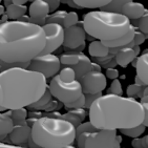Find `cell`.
I'll list each match as a JSON object with an SVG mask.
<instances>
[{"label": "cell", "mask_w": 148, "mask_h": 148, "mask_svg": "<svg viewBox=\"0 0 148 148\" xmlns=\"http://www.w3.org/2000/svg\"><path fill=\"white\" fill-rule=\"evenodd\" d=\"M45 33L31 22L8 21L0 25V61L29 62L45 47Z\"/></svg>", "instance_id": "cell-1"}, {"label": "cell", "mask_w": 148, "mask_h": 148, "mask_svg": "<svg viewBox=\"0 0 148 148\" xmlns=\"http://www.w3.org/2000/svg\"><path fill=\"white\" fill-rule=\"evenodd\" d=\"M88 110L89 122L98 130H121L143 123V105L134 98L104 95Z\"/></svg>", "instance_id": "cell-2"}, {"label": "cell", "mask_w": 148, "mask_h": 148, "mask_svg": "<svg viewBox=\"0 0 148 148\" xmlns=\"http://www.w3.org/2000/svg\"><path fill=\"white\" fill-rule=\"evenodd\" d=\"M47 88L44 76L26 69L0 71V106L9 110L25 108L42 97Z\"/></svg>", "instance_id": "cell-3"}, {"label": "cell", "mask_w": 148, "mask_h": 148, "mask_svg": "<svg viewBox=\"0 0 148 148\" xmlns=\"http://www.w3.org/2000/svg\"><path fill=\"white\" fill-rule=\"evenodd\" d=\"M29 148H62L71 145L76 139V128L67 121L41 117L31 127Z\"/></svg>", "instance_id": "cell-4"}, {"label": "cell", "mask_w": 148, "mask_h": 148, "mask_svg": "<svg viewBox=\"0 0 148 148\" xmlns=\"http://www.w3.org/2000/svg\"><path fill=\"white\" fill-rule=\"evenodd\" d=\"M130 21L122 14L96 11L84 15L83 29L99 41H110L122 37L129 31Z\"/></svg>", "instance_id": "cell-5"}, {"label": "cell", "mask_w": 148, "mask_h": 148, "mask_svg": "<svg viewBox=\"0 0 148 148\" xmlns=\"http://www.w3.org/2000/svg\"><path fill=\"white\" fill-rule=\"evenodd\" d=\"M47 88H49L51 96L63 104L74 102L83 95L82 87H81V84L78 80H75V81L69 83H65L60 80L58 75L53 77Z\"/></svg>", "instance_id": "cell-6"}, {"label": "cell", "mask_w": 148, "mask_h": 148, "mask_svg": "<svg viewBox=\"0 0 148 148\" xmlns=\"http://www.w3.org/2000/svg\"><path fill=\"white\" fill-rule=\"evenodd\" d=\"M60 67H61V63L59 61V58L56 55L46 54L39 55L31 60L26 69L39 73L43 75L45 79H49L55 77L59 73Z\"/></svg>", "instance_id": "cell-7"}, {"label": "cell", "mask_w": 148, "mask_h": 148, "mask_svg": "<svg viewBox=\"0 0 148 148\" xmlns=\"http://www.w3.org/2000/svg\"><path fill=\"white\" fill-rule=\"evenodd\" d=\"M122 137L117 130H98L88 134L85 140V148H121Z\"/></svg>", "instance_id": "cell-8"}, {"label": "cell", "mask_w": 148, "mask_h": 148, "mask_svg": "<svg viewBox=\"0 0 148 148\" xmlns=\"http://www.w3.org/2000/svg\"><path fill=\"white\" fill-rule=\"evenodd\" d=\"M43 31L45 33L46 43L45 47L39 55L51 54L53 51H57L63 44L64 40V29L59 24L55 23H46L42 26ZM38 55V56H39Z\"/></svg>", "instance_id": "cell-9"}, {"label": "cell", "mask_w": 148, "mask_h": 148, "mask_svg": "<svg viewBox=\"0 0 148 148\" xmlns=\"http://www.w3.org/2000/svg\"><path fill=\"white\" fill-rule=\"evenodd\" d=\"M79 82L82 87L83 95L102 92L107 85V79L101 71H89L80 79Z\"/></svg>", "instance_id": "cell-10"}, {"label": "cell", "mask_w": 148, "mask_h": 148, "mask_svg": "<svg viewBox=\"0 0 148 148\" xmlns=\"http://www.w3.org/2000/svg\"><path fill=\"white\" fill-rule=\"evenodd\" d=\"M86 33L83 29L82 23L77 25L71 26L69 29H64V40L62 45L66 49H79L80 46L85 45Z\"/></svg>", "instance_id": "cell-11"}, {"label": "cell", "mask_w": 148, "mask_h": 148, "mask_svg": "<svg viewBox=\"0 0 148 148\" xmlns=\"http://www.w3.org/2000/svg\"><path fill=\"white\" fill-rule=\"evenodd\" d=\"M29 22L42 27L49 14V4L44 0H35L29 8Z\"/></svg>", "instance_id": "cell-12"}, {"label": "cell", "mask_w": 148, "mask_h": 148, "mask_svg": "<svg viewBox=\"0 0 148 148\" xmlns=\"http://www.w3.org/2000/svg\"><path fill=\"white\" fill-rule=\"evenodd\" d=\"M31 126L27 124H21V125H14L12 131L8 136L12 145L21 146L29 142L31 139Z\"/></svg>", "instance_id": "cell-13"}, {"label": "cell", "mask_w": 148, "mask_h": 148, "mask_svg": "<svg viewBox=\"0 0 148 148\" xmlns=\"http://www.w3.org/2000/svg\"><path fill=\"white\" fill-rule=\"evenodd\" d=\"M146 10L144 9V6L141 3L134 2V1H127V2L123 5L121 14L123 16H125L127 19L130 20H138L141 17H143L146 13Z\"/></svg>", "instance_id": "cell-14"}, {"label": "cell", "mask_w": 148, "mask_h": 148, "mask_svg": "<svg viewBox=\"0 0 148 148\" xmlns=\"http://www.w3.org/2000/svg\"><path fill=\"white\" fill-rule=\"evenodd\" d=\"M136 29L134 25H130L129 31L126 33L124 36L118 38V39L110 40V41H101L103 43V45H105L107 49H124L125 46H127L131 41H134V36L136 33Z\"/></svg>", "instance_id": "cell-15"}, {"label": "cell", "mask_w": 148, "mask_h": 148, "mask_svg": "<svg viewBox=\"0 0 148 148\" xmlns=\"http://www.w3.org/2000/svg\"><path fill=\"white\" fill-rule=\"evenodd\" d=\"M136 69H137V77L142 81L146 86L148 84V54L147 49L144 51V54L140 56L137 59V64H136Z\"/></svg>", "instance_id": "cell-16"}, {"label": "cell", "mask_w": 148, "mask_h": 148, "mask_svg": "<svg viewBox=\"0 0 148 148\" xmlns=\"http://www.w3.org/2000/svg\"><path fill=\"white\" fill-rule=\"evenodd\" d=\"M71 69H74L75 74H76V79H81L84 75L90 71L91 61L86 55L80 53L79 61L77 62V64L71 66Z\"/></svg>", "instance_id": "cell-17"}, {"label": "cell", "mask_w": 148, "mask_h": 148, "mask_svg": "<svg viewBox=\"0 0 148 148\" xmlns=\"http://www.w3.org/2000/svg\"><path fill=\"white\" fill-rule=\"evenodd\" d=\"M134 59H137V56L134 55V51L132 49H121L114 56L116 63L121 67L128 66L129 63L132 62Z\"/></svg>", "instance_id": "cell-18"}, {"label": "cell", "mask_w": 148, "mask_h": 148, "mask_svg": "<svg viewBox=\"0 0 148 148\" xmlns=\"http://www.w3.org/2000/svg\"><path fill=\"white\" fill-rule=\"evenodd\" d=\"M13 127L14 123L11 117L6 112H0V143H2L3 140L8 138Z\"/></svg>", "instance_id": "cell-19"}, {"label": "cell", "mask_w": 148, "mask_h": 148, "mask_svg": "<svg viewBox=\"0 0 148 148\" xmlns=\"http://www.w3.org/2000/svg\"><path fill=\"white\" fill-rule=\"evenodd\" d=\"M88 53L91 57L94 58H103L109 55V49H107L105 45L99 40H95L89 44Z\"/></svg>", "instance_id": "cell-20"}, {"label": "cell", "mask_w": 148, "mask_h": 148, "mask_svg": "<svg viewBox=\"0 0 148 148\" xmlns=\"http://www.w3.org/2000/svg\"><path fill=\"white\" fill-rule=\"evenodd\" d=\"M26 11H27V8L25 5H16L14 3H12L11 5L5 9V15L9 19L17 21L20 17L25 15Z\"/></svg>", "instance_id": "cell-21"}, {"label": "cell", "mask_w": 148, "mask_h": 148, "mask_svg": "<svg viewBox=\"0 0 148 148\" xmlns=\"http://www.w3.org/2000/svg\"><path fill=\"white\" fill-rule=\"evenodd\" d=\"M6 114L11 117L14 125H21L25 124L26 118H27V110L25 108H18L13 109V110L6 111Z\"/></svg>", "instance_id": "cell-22"}, {"label": "cell", "mask_w": 148, "mask_h": 148, "mask_svg": "<svg viewBox=\"0 0 148 148\" xmlns=\"http://www.w3.org/2000/svg\"><path fill=\"white\" fill-rule=\"evenodd\" d=\"M78 8H87V9H97L105 6L109 2V0H75Z\"/></svg>", "instance_id": "cell-23"}, {"label": "cell", "mask_w": 148, "mask_h": 148, "mask_svg": "<svg viewBox=\"0 0 148 148\" xmlns=\"http://www.w3.org/2000/svg\"><path fill=\"white\" fill-rule=\"evenodd\" d=\"M51 98H53V96H51V92H49V88H46V90L44 91V94L42 95V97L40 98L38 101L33 103L32 105L27 106V108L34 109V110L35 109H44L46 107V105L51 101Z\"/></svg>", "instance_id": "cell-24"}, {"label": "cell", "mask_w": 148, "mask_h": 148, "mask_svg": "<svg viewBox=\"0 0 148 148\" xmlns=\"http://www.w3.org/2000/svg\"><path fill=\"white\" fill-rule=\"evenodd\" d=\"M126 2H127V0H112V1H109L105 6H103L101 11L114 13V14H121L123 5Z\"/></svg>", "instance_id": "cell-25"}, {"label": "cell", "mask_w": 148, "mask_h": 148, "mask_svg": "<svg viewBox=\"0 0 148 148\" xmlns=\"http://www.w3.org/2000/svg\"><path fill=\"white\" fill-rule=\"evenodd\" d=\"M80 53H65V54L61 55V57L59 58V61L61 64H63L64 66H71L77 64V62L79 61Z\"/></svg>", "instance_id": "cell-26"}, {"label": "cell", "mask_w": 148, "mask_h": 148, "mask_svg": "<svg viewBox=\"0 0 148 148\" xmlns=\"http://www.w3.org/2000/svg\"><path fill=\"white\" fill-rule=\"evenodd\" d=\"M67 12L66 11H58L54 12L53 14L49 15L47 18H46L45 24L46 23H55V24H59V25H63V21H64V18H65Z\"/></svg>", "instance_id": "cell-27"}, {"label": "cell", "mask_w": 148, "mask_h": 148, "mask_svg": "<svg viewBox=\"0 0 148 148\" xmlns=\"http://www.w3.org/2000/svg\"><path fill=\"white\" fill-rule=\"evenodd\" d=\"M58 77L60 78L61 81L65 83H69V82H73L76 80V74H75V71L73 69L69 67V66H65V67H63L60 73L58 74Z\"/></svg>", "instance_id": "cell-28"}, {"label": "cell", "mask_w": 148, "mask_h": 148, "mask_svg": "<svg viewBox=\"0 0 148 148\" xmlns=\"http://www.w3.org/2000/svg\"><path fill=\"white\" fill-rule=\"evenodd\" d=\"M146 127L143 124L139 126H136V127H131V128H126V129H121V134H125L127 137H130V138H134V139H137L139 138L141 134L145 131Z\"/></svg>", "instance_id": "cell-29"}, {"label": "cell", "mask_w": 148, "mask_h": 148, "mask_svg": "<svg viewBox=\"0 0 148 148\" xmlns=\"http://www.w3.org/2000/svg\"><path fill=\"white\" fill-rule=\"evenodd\" d=\"M78 23H79V17H78L77 13H76V12H69V13L66 14L65 18H64L62 27L64 29H69L71 26L77 25Z\"/></svg>", "instance_id": "cell-30"}, {"label": "cell", "mask_w": 148, "mask_h": 148, "mask_svg": "<svg viewBox=\"0 0 148 148\" xmlns=\"http://www.w3.org/2000/svg\"><path fill=\"white\" fill-rule=\"evenodd\" d=\"M98 129L95 127L90 122H85V123H81L78 127H76V137L80 136L81 134H92V132H97Z\"/></svg>", "instance_id": "cell-31"}, {"label": "cell", "mask_w": 148, "mask_h": 148, "mask_svg": "<svg viewBox=\"0 0 148 148\" xmlns=\"http://www.w3.org/2000/svg\"><path fill=\"white\" fill-rule=\"evenodd\" d=\"M108 94L107 95H114V96H122L123 95V89H122V84L120 82L119 79H114L112 80L110 86H109L108 90H107Z\"/></svg>", "instance_id": "cell-32"}, {"label": "cell", "mask_w": 148, "mask_h": 148, "mask_svg": "<svg viewBox=\"0 0 148 148\" xmlns=\"http://www.w3.org/2000/svg\"><path fill=\"white\" fill-rule=\"evenodd\" d=\"M85 106V97L84 95H82L79 99H77L74 102L67 103V104H64V107H65L67 110L69 109H77V108H83Z\"/></svg>", "instance_id": "cell-33"}, {"label": "cell", "mask_w": 148, "mask_h": 148, "mask_svg": "<svg viewBox=\"0 0 148 148\" xmlns=\"http://www.w3.org/2000/svg\"><path fill=\"white\" fill-rule=\"evenodd\" d=\"M138 29H140V32H141L142 34L147 36V33H148V15L147 14H145L143 17L138 19Z\"/></svg>", "instance_id": "cell-34"}, {"label": "cell", "mask_w": 148, "mask_h": 148, "mask_svg": "<svg viewBox=\"0 0 148 148\" xmlns=\"http://www.w3.org/2000/svg\"><path fill=\"white\" fill-rule=\"evenodd\" d=\"M101 96H103L102 92H99V94H87V95H84V97H85V106L86 108H88L91 106V104L98 99L100 98Z\"/></svg>", "instance_id": "cell-35"}, {"label": "cell", "mask_w": 148, "mask_h": 148, "mask_svg": "<svg viewBox=\"0 0 148 148\" xmlns=\"http://www.w3.org/2000/svg\"><path fill=\"white\" fill-rule=\"evenodd\" d=\"M142 89L143 88L141 86H138L136 84H131V85H128L126 92H127V96H129L128 98H132V97H136L137 95H139Z\"/></svg>", "instance_id": "cell-36"}, {"label": "cell", "mask_w": 148, "mask_h": 148, "mask_svg": "<svg viewBox=\"0 0 148 148\" xmlns=\"http://www.w3.org/2000/svg\"><path fill=\"white\" fill-rule=\"evenodd\" d=\"M146 39H147V36H146V35L142 34L141 32H137V29H136V33H134V45L140 46L142 43L145 42Z\"/></svg>", "instance_id": "cell-37"}, {"label": "cell", "mask_w": 148, "mask_h": 148, "mask_svg": "<svg viewBox=\"0 0 148 148\" xmlns=\"http://www.w3.org/2000/svg\"><path fill=\"white\" fill-rule=\"evenodd\" d=\"M69 111H71V112H73V114H75V116H77L78 119L81 121V123L85 120V117H86V110L83 108H77V109H69Z\"/></svg>", "instance_id": "cell-38"}, {"label": "cell", "mask_w": 148, "mask_h": 148, "mask_svg": "<svg viewBox=\"0 0 148 148\" xmlns=\"http://www.w3.org/2000/svg\"><path fill=\"white\" fill-rule=\"evenodd\" d=\"M105 76V78H107V79H118V77H119V71H118V69H116L114 67V69H106V74L104 75Z\"/></svg>", "instance_id": "cell-39"}, {"label": "cell", "mask_w": 148, "mask_h": 148, "mask_svg": "<svg viewBox=\"0 0 148 148\" xmlns=\"http://www.w3.org/2000/svg\"><path fill=\"white\" fill-rule=\"evenodd\" d=\"M46 3L49 4V12H55L56 10L59 8L60 3H61V1H59V0H47L46 1Z\"/></svg>", "instance_id": "cell-40"}, {"label": "cell", "mask_w": 148, "mask_h": 148, "mask_svg": "<svg viewBox=\"0 0 148 148\" xmlns=\"http://www.w3.org/2000/svg\"><path fill=\"white\" fill-rule=\"evenodd\" d=\"M143 110H144V114H143V125L147 127L148 125V105L147 103H143Z\"/></svg>", "instance_id": "cell-41"}, {"label": "cell", "mask_w": 148, "mask_h": 148, "mask_svg": "<svg viewBox=\"0 0 148 148\" xmlns=\"http://www.w3.org/2000/svg\"><path fill=\"white\" fill-rule=\"evenodd\" d=\"M58 102H56V101H51V102L46 105V107L44 109H45L46 111H51V110H54L56 107H58Z\"/></svg>", "instance_id": "cell-42"}, {"label": "cell", "mask_w": 148, "mask_h": 148, "mask_svg": "<svg viewBox=\"0 0 148 148\" xmlns=\"http://www.w3.org/2000/svg\"><path fill=\"white\" fill-rule=\"evenodd\" d=\"M132 147L134 148H143L142 147V143H141V139L137 138V139H134L132 140Z\"/></svg>", "instance_id": "cell-43"}, {"label": "cell", "mask_w": 148, "mask_h": 148, "mask_svg": "<svg viewBox=\"0 0 148 148\" xmlns=\"http://www.w3.org/2000/svg\"><path fill=\"white\" fill-rule=\"evenodd\" d=\"M0 148H27V147H23V146H16V145H12V144H4V143H0Z\"/></svg>", "instance_id": "cell-44"}, {"label": "cell", "mask_w": 148, "mask_h": 148, "mask_svg": "<svg viewBox=\"0 0 148 148\" xmlns=\"http://www.w3.org/2000/svg\"><path fill=\"white\" fill-rule=\"evenodd\" d=\"M90 71H97V73H100L101 71V66L98 64V63L91 62V69Z\"/></svg>", "instance_id": "cell-45"}, {"label": "cell", "mask_w": 148, "mask_h": 148, "mask_svg": "<svg viewBox=\"0 0 148 148\" xmlns=\"http://www.w3.org/2000/svg\"><path fill=\"white\" fill-rule=\"evenodd\" d=\"M147 141H148V137H147V136H145V137H143L142 139H141V143H142V147L143 148H148Z\"/></svg>", "instance_id": "cell-46"}, {"label": "cell", "mask_w": 148, "mask_h": 148, "mask_svg": "<svg viewBox=\"0 0 148 148\" xmlns=\"http://www.w3.org/2000/svg\"><path fill=\"white\" fill-rule=\"evenodd\" d=\"M12 2L16 5H24V3H26V0H13Z\"/></svg>", "instance_id": "cell-47"}, {"label": "cell", "mask_w": 148, "mask_h": 148, "mask_svg": "<svg viewBox=\"0 0 148 148\" xmlns=\"http://www.w3.org/2000/svg\"><path fill=\"white\" fill-rule=\"evenodd\" d=\"M134 84L138 85V86H146L145 84H144V83H143L142 81L137 77V76H136V78H134Z\"/></svg>", "instance_id": "cell-48"}, {"label": "cell", "mask_w": 148, "mask_h": 148, "mask_svg": "<svg viewBox=\"0 0 148 148\" xmlns=\"http://www.w3.org/2000/svg\"><path fill=\"white\" fill-rule=\"evenodd\" d=\"M8 20H9V18H8V16H6V15H3L2 18L0 19V25H1V24H3V23L8 22Z\"/></svg>", "instance_id": "cell-49"}, {"label": "cell", "mask_w": 148, "mask_h": 148, "mask_svg": "<svg viewBox=\"0 0 148 148\" xmlns=\"http://www.w3.org/2000/svg\"><path fill=\"white\" fill-rule=\"evenodd\" d=\"M134 55H136V56H139V54H140V46H138V45H134Z\"/></svg>", "instance_id": "cell-50"}, {"label": "cell", "mask_w": 148, "mask_h": 148, "mask_svg": "<svg viewBox=\"0 0 148 148\" xmlns=\"http://www.w3.org/2000/svg\"><path fill=\"white\" fill-rule=\"evenodd\" d=\"M4 13H5V9H4V6H2L1 4H0V16L3 15Z\"/></svg>", "instance_id": "cell-51"}, {"label": "cell", "mask_w": 148, "mask_h": 148, "mask_svg": "<svg viewBox=\"0 0 148 148\" xmlns=\"http://www.w3.org/2000/svg\"><path fill=\"white\" fill-rule=\"evenodd\" d=\"M12 3H13V2H12V1H9V0H5V1H4V4H5L6 8H8V6L11 5Z\"/></svg>", "instance_id": "cell-52"}, {"label": "cell", "mask_w": 148, "mask_h": 148, "mask_svg": "<svg viewBox=\"0 0 148 148\" xmlns=\"http://www.w3.org/2000/svg\"><path fill=\"white\" fill-rule=\"evenodd\" d=\"M62 148H77V147H75V146H73V145H67V146H64V147H62Z\"/></svg>", "instance_id": "cell-53"}, {"label": "cell", "mask_w": 148, "mask_h": 148, "mask_svg": "<svg viewBox=\"0 0 148 148\" xmlns=\"http://www.w3.org/2000/svg\"><path fill=\"white\" fill-rule=\"evenodd\" d=\"M5 110V109L3 108V107H1V106H0V112H1V111H4Z\"/></svg>", "instance_id": "cell-54"}]
</instances>
